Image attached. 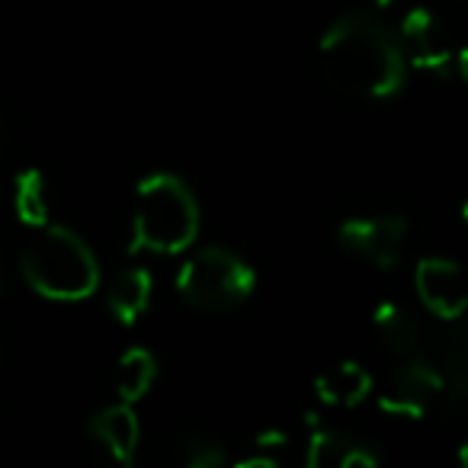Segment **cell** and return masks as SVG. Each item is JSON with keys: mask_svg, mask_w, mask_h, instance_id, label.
Instances as JSON below:
<instances>
[{"mask_svg": "<svg viewBox=\"0 0 468 468\" xmlns=\"http://www.w3.org/2000/svg\"><path fill=\"white\" fill-rule=\"evenodd\" d=\"M157 378V363L148 350L142 346H132V350L122 353L116 366V391L122 401H138V398L148 395V388Z\"/></svg>", "mask_w": 468, "mask_h": 468, "instance_id": "5bb4252c", "label": "cell"}, {"mask_svg": "<svg viewBox=\"0 0 468 468\" xmlns=\"http://www.w3.org/2000/svg\"><path fill=\"white\" fill-rule=\"evenodd\" d=\"M183 462H186L189 468H215L225 462V455H221V449L215 446L212 440H186V446H183Z\"/></svg>", "mask_w": 468, "mask_h": 468, "instance_id": "e0dca14e", "label": "cell"}, {"mask_svg": "<svg viewBox=\"0 0 468 468\" xmlns=\"http://www.w3.org/2000/svg\"><path fill=\"white\" fill-rule=\"evenodd\" d=\"M459 462H462V468H468V442L459 449Z\"/></svg>", "mask_w": 468, "mask_h": 468, "instance_id": "d6986e66", "label": "cell"}, {"mask_svg": "<svg viewBox=\"0 0 468 468\" xmlns=\"http://www.w3.org/2000/svg\"><path fill=\"white\" fill-rule=\"evenodd\" d=\"M308 465L314 468H369L378 465V455L369 446L350 440L344 433L321 430L308 442Z\"/></svg>", "mask_w": 468, "mask_h": 468, "instance_id": "8fae6325", "label": "cell"}, {"mask_svg": "<svg viewBox=\"0 0 468 468\" xmlns=\"http://www.w3.org/2000/svg\"><path fill=\"white\" fill-rule=\"evenodd\" d=\"M90 433H93V440L110 452V459L122 462V465H129V462L135 459L142 427H138V417L129 401L110 404V408H103L100 414H93Z\"/></svg>", "mask_w": 468, "mask_h": 468, "instance_id": "9c48e42d", "label": "cell"}, {"mask_svg": "<svg viewBox=\"0 0 468 468\" xmlns=\"http://www.w3.org/2000/svg\"><path fill=\"white\" fill-rule=\"evenodd\" d=\"M14 208L16 218L29 228H42L48 225V186L46 176L39 174L36 167L23 170L14 183Z\"/></svg>", "mask_w": 468, "mask_h": 468, "instance_id": "9a60e30c", "label": "cell"}, {"mask_svg": "<svg viewBox=\"0 0 468 468\" xmlns=\"http://www.w3.org/2000/svg\"><path fill=\"white\" fill-rule=\"evenodd\" d=\"M446 376L440 366L427 363V359H408L404 366H398L395 376L385 385L382 404L385 414L404 417V420H420L430 410L440 404L442 391H446Z\"/></svg>", "mask_w": 468, "mask_h": 468, "instance_id": "5b68a950", "label": "cell"}, {"mask_svg": "<svg viewBox=\"0 0 468 468\" xmlns=\"http://www.w3.org/2000/svg\"><path fill=\"white\" fill-rule=\"evenodd\" d=\"M29 289L55 302H80L97 292L100 263L90 244L65 225H42L20 257Z\"/></svg>", "mask_w": 468, "mask_h": 468, "instance_id": "7a4b0ae2", "label": "cell"}, {"mask_svg": "<svg viewBox=\"0 0 468 468\" xmlns=\"http://www.w3.org/2000/svg\"><path fill=\"white\" fill-rule=\"evenodd\" d=\"M151 273L142 267H129L112 280L110 292H106V302H110V312L116 314V321L122 324H135L151 305Z\"/></svg>", "mask_w": 468, "mask_h": 468, "instance_id": "7c38bea8", "label": "cell"}, {"mask_svg": "<svg viewBox=\"0 0 468 468\" xmlns=\"http://www.w3.org/2000/svg\"><path fill=\"white\" fill-rule=\"evenodd\" d=\"M372 4H376V7H382V10H388V7H395L398 0H372Z\"/></svg>", "mask_w": 468, "mask_h": 468, "instance_id": "ffe728a7", "label": "cell"}, {"mask_svg": "<svg viewBox=\"0 0 468 468\" xmlns=\"http://www.w3.org/2000/svg\"><path fill=\"white\" fill-rule=\"evenodd\" d=\"M199 231V202L176 174L142 180L132 215V248L151 254H180Z\"/></svg>", "mask_w": 468, "mask_h": 468, "instance_id": "3957f363", "label": "cell"}, {"mask_svg": "<svg viewBox=\"0 0 468 468\" xmlns=\"http://www.w3.org/2000/svg\"><path fill=\"white\" fill-rule=\"evenodd\" d=\"M465 221H468V202H465Z\"/></svg>", "mask_w": 468, "mask_h": 468, "instance_id": "44dd1931", "label": "cell"}, {"mask_svg": "<svg viewBox=\"0 0 468 468\" xmlns=\"http://www.w3.org/2000/svg\"><path fill=\"white\" fill-rule=\"evenodd\" d=\"M417 295L436 318L455 321L468 312V280L465 270L442 257H427L417 263Z\"/></svg>", "mask_w": 468, "mask_h": 468, "instance_id": "ba28073f", "label": "cell"}, {"mask_svg": "<svg viewBox=\"0 0 468 468\" xmlns=\"http://www.w3.org/2000/svg\"><path fill=\"white\" fill-rule=\"evenodd\" d=\"M440 369L455 391L468 395V318H455V327L442 340Z\"/></svg>", "mask_w": 468, "mask_h": 468, "instance_id": "2e32d148", "label": "cell"}, {"mask_svg": "<svg viewBox=\"0 0 468 468\" xmlns=\"http://www.w3.org/2000/svg\"><path fill=\"white\" fill-rule=\"evenodd\" d=\"M324 78L337 90L363 100H385L401 90L408 61L398 39L366 14H346L324 33L318 46Z\"/></svg>", "mask_w": 468, "mask_h": 468, "instance_id": "6da1fadb", "label": "cell"}, {"mask_svg": "<svg viewBox=\"0 0 468 468\" xmlns=\"http://www.w3.org/2000/svg\"><path fill=\"white\" fill-rule=\"evenodd\" d=\"M257 286L248 261L228 248H206L180 267L176 289L199 312H228L241 305Z\"/></svg>", "mask_w": 468, "mask_h": 468, "instance_id": "277c9868", "label": "cell"}, {"mask_svg": "<svg viewBox=\"0 0 468 468\" xmlns=\"http://www.w3.org/2000/svg\"><path fill=\"white\" fill-rule=\"evenodd\" d=\"M398 46L408 65H417L423 71H446L455 61L452 42L442 27V20L427 7H410L398 23Z\"/></svg>", "mask_w": 468, "mask_h": 468, "instance_id": "52a82bcc", "label": "cell"}, {"mask_svg": "<svg viewBox=\"0 0 468 468\" xmlns=\"http://www.w3.org/2000/svg\"><path fill=\"white\" fill-rule=\"evenodd\" d=\"M404 241H408V225L401 215H366L340 225V244L378 270L398 267Z\"/></svg>", "mask_w": 468, "mask_h": 468, "instance_id": "8992f818", "label": "cell"}, {"mask_svg": "<svg viewBox=\"0 0 468 468\" xmlns=\"http://www.w3.org/2000/svg\"><path fill=\"white\" fill-rule=\"evenodd\" d=\"M314 391L324 404L331 408H356L369 398L372 391V376L363 369L359 363H337L331 366L327 372H321L314 378Z\"/></svg>", "mask_w": 468, "mask_h": 468, "instance_id": "30bf717a", "label": "cell"}, {"mask_svg": "<svg viewBox=\"0 0 468 468\" xmlns=\"http://www.w3.org/2000/svg\"><path fill=\"white\" fill-rule=\"evenodd\" d=\"M372 324H376V334L385 344V350L398 353V356H414V353L420 350V337H423L420 324H417L414 314L398 305V302H382V305L376 308Z\"/></svg>", "mask_w": 468, "mask_h": 468, "instance_id": "4fadbf2b", "label": "cell"}, {"mask_svg": "<svg viewBox=\"0 0 468 468\" xmlns=\"http://www.w3.org/2000/svg\"><path fill=\"white\" fill-rule=\"evenodd\" d=\"M455 65H459V74H462V80L468 84V42L459 48V55H455Z\"/></svg>", "mask_w": 468, "mask_h": 468, "instance_id": "ac0fdd59", "label": "cell"}]
</instances>
